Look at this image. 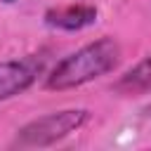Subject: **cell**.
<instances>
[{
	"label": "cell",
	"mask_w": 151,
	"mask_h": 151,
	"mask_svg": "<svg viewBox=\"0 0 151 151\" xmlns=\"http://www.w3.org/2000/svg\"><path fill=\"white\" fill-rule=\"evenodd\" d=\"M113 92L120 97H144L151 94V54H146L142 61H137L132 68H127L116 83Z\"/></svg>",
	"instance_id": "cell-5"
},
{
	"label": "cell",
	"mask_w": 151,
	"mask_h": 151,
	"mask_svg": "<svg viewBox=\"0 0 151 151\" xmlns=\"http://www.w3.org/2000/svg\"><path fill=\"white\" fill-rule=\"evenodd\" d=\"M118 61H120L118 40L111 38V35L97 38V40L83 45L80 50L71 52L61 61H57V66L45 78V87L54 90V92L80 87L90 80L106 76L109 71H113L118 66Z\"/></svg>",
	"instance_id": "cell-1"
},
{
	"label": "cell",
	"mask_w": 151,
	"mask_h": 151,
	"mask_svg": "<svg viewBox=\"0 0 151 151\" xmlns=\"http://www.w3.org/2000/svg\"><path fill=\"white\" fill-rule=\"evenodd\" d=\"M97 21V7L85 2L59 5L45 12V24L59 31H83Z\"/></svg>",
	"instance_id": "cell-4"
},
{
	"label": "cell",
	"mask_w": 151,
	"mask_h": 151,
	"mask_svg": "<svg viewBox=\"0 0 151 151\" xmlns=\"http://www.w3.org/2000/svg\"><path fill=\"white\" fill-rule=\"evenodd\" d=\"M90 118L87 109H64L54 113H45L40 118H33L17 132L19 146H50L68 137L71 132L80 130Z\"/></svg>",
	"instance_id": "cell-2"
},
{
	"label": "cell",
	"mask_w": 151,
	"mask_h": 151,
	"mask_svg": "<svg viewBox=\"0 0 151 151\" xmlns=\"http://www.w3.org/2000/svg\"><path fill=\"white\" fill-rule=\"evenodd\" d=\"M2 2H7V5H12V2H17V0H2Z\"/></svg>",
	"instance_id": "cell-6"
},
{
	"label": "cell",
	"mask_w": 151,
	"mask_h": 151,
	"mask_svg": "<svg viewBox=\"0 0 151 151\" xmlns=\"http://www.w3.org/2000/svg\"><path fill=\"white\" fill-rule=\"evenodd\" d=\"M40 71H42V61H38L35 57L0 61V101L26 92L38 80Z\"/></svg>",
	"instance_id": "cell-3"
}]
</instances>
